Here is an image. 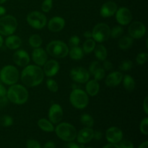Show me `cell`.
I'll use <instances>...</instances> for the list:
<instances>
[{
  "label": "cell",
  "instance_id": "f1b7e54d",
  "mask_svg": "<svg viewBox=\"0 0 148 148\" xmlns=\"http://www.w3.org/2000/svg\"><path fill=\"white\" fill-rule=\"evenodd\" d=\"M95 46L96 45H95V40L93 39L88 38L84 42L83 45H82V50H83L84 53H90L93 51Z\"/></svg>",
  "mask_w": 148,
  "mask_h": 148
},
{
  "label": "cell",
  "instance_id": "4dcf8cb0",
  "mask_svg": "<svg viewBox=\"0 0 148 148\" xmlns=\"http://www.w3.org/2000/svg\"><path fill=\"white\" fill-rule=\"evenodd\" d=\"M81 123L83 124L84 126H85L86 127H93L94 125V119L90 115L88 114H84L81 116L80 118Z\"/></svg>",
  "mask_w": 148,
  "mask_h": 148
},
{
  "label": "cell",
  "instance_id": "8fae6325",
  "mask_svg": "<svg viewBox=\"0 0 148 148\" xmlns=\"http://www.w3.org/2000/svg\"><path fill=\"white\" fill-rule=\"evenodd\" d=\"M128 33L130 37L134 39H140L145 36L146 33V27L143 23L139 21L134 22L130 25Z\"/></svg>",
  "mask_w": 148,
  "mask_h": 148
},
{
  "label": "cell",
  "instance_id": "83f0119b",
  "mask_svg": "<svg viewBox=\"0 0 148 148\" xmlns=\"http://www.w3.org/2000/svg\"><path fill=\"white\" fill-rule=\"evenodd\" d=\"M133 42V38L130 36H123L119 41V47L122 50H127L132 46Z\"/></svg>",
  "mask_w": 148,
  "mask_h": 148
},
{
  "label": "cell",
  "instance_id": "b9f144b4",
  "mask_svg": "<svg viewBox=\"0 0 148 148\" xmlns=\"http://www.w3.org/2000/svg\"><path fill=\"white\" fill-rule=\"evenodd\" d=\"M119 147L120 148H134V145L132 142L125 140L120 141V145Z\"/></svg>",
  "mask_w": 148,
  "mask_h": 148
},
{
  "label": "cell",
  "instance_id": "816d5d0a",
  "mask_svg": "<svg viewBox=\"0 0 148 148\" xmlns=\"http://www.w3.org/2000/svg\"><path fill=\"white\" fill-rule=\"evenodd\" d=\"M103 148H120V147H119V145H117L114 144V143H111V144L106 145L104 146Z\"/></svg>",
  "mask_w": 148,
  "mask_h": 148
},
{
  "label": "cell",
  "instance_id": "d6a6232c",
  "mask_svg": "<svg viewBox=\"0 0 148 148\" xmlns=\"http://www.w3.org/2000/svg\"><path fill=\"white\" fill-rule=\"evenodd\" d=\"M46 86L49 91L52 92H56L59 90V85L57 82L53 79H48L46 80Z\"/></svg>",
  "mask_w": 148,
  "mask_h": 148
},
{
  "label": "cell",
  "instance_id": "8d00e7d4",
  "mask_svg": "<svg viewBox=\"0 0 148 148\" xmlns=\"http://www.w3.org/2000/svg\"><path fill=\"white\" fill-rule=\"evenodd\" d=\"M133 66V63L130 60L123 61L119 65V69L122 71H129L132 69Z\"/></svg>",
  "mask_w": 148,
  "mask_h": 148
},
{
  "label": "cell",
  "instance_id": "db71d44e",
  "mask_svg": "<svg viewBox=\"0 0 148 148\" xmlns=\"http://www.w3.org/2000/svg\"><path fill=\"white\" fill-rule=\"evenodd\" d=\"M6 13V9L2 6H0V16H2L5 14Z\"/></svg>",
  "mask_w": 148,
  "mask_h": 148
},
{
  "label": "cell",
  "instance_id": "5bb4252c",
  "mask_svg": "<svg viewBox=\"0 0 148 148\" xmlns=\"http://www.w3.org/2000/svg\"><path fill=\"white\" fill-rule=\"evenodd\" d=\"M106 137L109 143L116 144L122 140L123 132L118 127H110L109 129L107 130L106 133Z\"/></svg>",
  "mask_w": 148,
  "mask_h": 148
},
{
  "label": "cell",
  "instance_id": "c3c4849f",
  "mask_svg": "<svg viewBox=\"0 0 148 148\" xmlns=\"http://www.w3.org/2000/svg\"><path fill=\"white\" fill-rule=\"evenodd\" d=\"M7 95V90L4 88V85L0 83V97L6 96Z\"/></svg>",
  "mask_w": 148,
  "mask_h": 148
},
{
  "label": "cell",
  "instance_id": "836d02e7",
  "mask_svg": "<svg viewBox=\"0 0 148 148\" xmlns=\"http://www.w3.org/2000/svg\"><path fill=\"white\" fill-rule=\"evenodd\" d=\"M0 124L4 127H11L13 124V119L8 115L4 116L0 119Z\"/></svg>",
  "mask_w": 148,
  "mask_h": 148
},
{
  "label": "cell",
  "instance_id": "bcb514c9",
  "mask_svg": "<svg viewBox=\"0 0 148 148\" xmlns=\"http://www.w3.org/2000/svg\"><path fill=\"white\" fill-rule=\"evenodd\" d=\"M143 107L145 114H147V115L148 114V98L147 97H145V98L144 102H143Z\"/></svg>",
  "mask_w": 148,
  "mask_h": 148
},
{
  "label": "cell",
  "instance_id": "f907efd6",
  "mask_svg": "<svg viewBox=\"0 0 148 148\" xmlns=\"http://www.w3.org/2000/svg\"><path fill=\"white\" fill-rule=\"evenodd\" d=\"M43 148H55V144L53 142H48L45 144Z\"/></svg>",
  "mask_w": 148,
  "mask_h": 148
},
{
  "label": "cell",
  "instance_id": "ffe728a7",
  "mask_svg": "<svg viewBox=\"0 0 148 148\" xmlns=\"http://www.w3.org/2000/svg\"><path fill=\"white\" fill-rule=\"evenodd\" d=\"M93 132L94 131L90 127H85V128L82 129L79 132L78 134H77V138L78 143L81 144H85L93 139Z\"/></svg>",
  "mask_w": 148,
  "mask_h": 148
},
{
  "label": "cell",
  "instance_id": "e0dca14e",
  "mask_svg": "<svg viewBox=\"0 0 148 148\" xmlns=\"http://www.w3.org/2000/svg\"><path fill=\"white\" fill-rule=\"evenodd\" d=\"M32 59L38 66H43L48 61V55L46 51L41 48H36L32 53Z\"/></svg>",
  "mask_w": 148,
  "mask_h": 148
},
{
  "label": "cell",
  "instance_id": "ba28073f",
  "mask_svg": "<svg viewBox=\"0 0 148 148\" xmlns=\"http://www.w3.org/2000/svg\"><path fill=\"white\" fill-rule=\"evenodd\" d=\"M111 29L106 23H98L93 27L92 31V38L95 41L103 43L106 41L110 38Z\"/></svg>",
  "mask_w": 148,
  "mask_h": 148
},
{
  "label": "cell",
  "instance_id": "7dc6e473",
  "mask_svg": "<svg viewBox=\"0 0 148 148\" xmlns=\"http://www.w3.org/2000/svg\"><path fill=\"white\" fill-rule=\"evenodd\" d=\"M102 133L99 131H95L93 132V139L96 140H100L102 138Z\"/></svg>",
  "mask_w": 148,
  "mask_h": 148
},
{
  "label": "cell",
  "instance_id": "60d3db41",
  "mask_svg": "<svg viewBox=\"0 0 148 148\" xmlns=\"http://www.w3.org/2000/svg\"><path fill=\"white\" fill-rule=\"evenodd\" d=\"M79 42H80V40H79V38L77 36H72L70 38L69 40V45L72 47H75V46H78Z\"/></svg>",
  "mask_w": 148,
  "mask_h": 148
},
{
  "label": "cell",
  "instance_id": "f35d334b",
  "mask_svg": "<svg viewBox=\"0 0 148 148\" xmlns=\"http://www.w3.org/2000/svg\"><path fill=\"white\" fill-rule=\"evenodd\" d=\"M148 57V54L147 53H139L137 56V58H136V61H137V63L138 64L143 65L147 62Z\"/></svg>",
  "mask_w": 148,
  "mask_h": 148
},
{
  "label": "cell",
  "instance_id": "277c9868",
  "mask_svg": "<svg viewBox=\"0 0 148 148\" xmlns=\"http://www.w3.org/2000/svg\"><path fill=\"white\" fill-rule=\"evenodd\" d=\"M56 134L62 140L72 142L77 137V130L75 127L69 123H61L56 127Z\"/></svg>",
  "mask_w": 148,
  "mask_h": 148
},
{
  "label": "cell",
  "instance_id": "8992f818",
  "mask_svg": "<svg viewBox=\"0 0 148 148\" xmlns=\"http://www.w3.org/2000/svg\"><path fill=\"white\" fill-rule=\"evenodd\" d=\"M0 79L1 82L6 85H14L18 81V70L12 65H7L4 66L0 72Z\"/></svg>",
  "mask_w": 148,
  "mask_h": 148
},
{
  "label": "cell",
  "instance_id": "74e56055",
  "mask_svg": "<svg viewBox=\"0 0 148 148\" xmlns=\"http://www.w3.org/2000/svg\"><path fill=\"white\" fill-rule=\"evenodd\" d=\"M140 132H141L143 134L147 135L148 134V118L147 117L145 118L144 119L141 121V123H140Z\"/></svg>",
  "mask_w": 148,
  "mask_h": 148
},
{
  "label": "cell",
  "instance_id": "44dd1931",
  "mask_svg": "<svg viewBox=\"0 0 148 148\" xmlns=\"http://www.w3.org/2000/svg\"><path fill=\"white\" fill-rule=\"evenodd\" d=\"M122 73L119 72H113L106 77V85L108 87H116L119 85L123 79Z\"/></svg>",
  "mask_w": 148,
  "mask_h": 148
},
{
  "label": "cell",
  "instance_id": "7bdbcfd3",
  "mask_svg": "<svg viewBox=\"0 0 148 148\" xmlns=\"http://www.w3.org/2000/svg\"><path fill=\"white\" fill-rule=\"evenodd\" d=\"M27 148H41L38 142L34 140H29L27 142Z\"/></svg>",
  "mask_w": 148,
  "mask_h": 148
},
{
  "label": "cell",
  "instance_id": "d590c367",
  "mask_svg": "<svg viewBox=\"0 0 148 148\" xmlns=\"http://www.w3.org/2000/svg\"><path fill=\"white\" fill-rule=\"evenodd\" d=\"M53 6V0H44L42 2L41 10L43 12H49Z\"/></svg>",
  "mask_w": 148,
  "mask_h": 148
},
{
  "label": "cell",
  "instance_id": "ee69618b",
  "mask_svg": "<svg viewBox=\"0 0 148 148\" xmlns=\"http://www.w3.org/2000/svg\"><path fill=\"white\" fill-rule=\"evenodd\" d=\"M103 69L105 70L109 71L113 69V64L110 61L105 60L103 61Z\"/></svg>",
  "mask_w": 148,
  "mask_h": 148
},
{
  "label": "cell",
  "instance_id": "ab89813d",
  "mask_svg": "<svg viewBox=\"0 0 148 148\" xmlns=\"http://www.w3.org/2000/svg\"><path fill=\"white\" fill-rule=\"evenodd\" d=\"M101 64H100L98 61H93V62L90 64V65L89 66L90 73H91L92 75V74H93L98 68L101 67Z\"/></svg>",
  "mask_w": 148,
  "mask_h": 148
},
{
  "label": "cell",
  "instance_id": "9c48e42d",
  "mask_svg": "<svg viewBox=\"0 0 148 148\" xmlns=\"http://www.w3.org/2000/svg\"><path fill=\"white\" fill-rule=\"evenodd\" d=\"M27 22L32 27L36 30H40L43 28L46 25L47 19L42 12L34 11L30 12L27 16Z\"/></svg>",
  "mask_w": 148,
  "mask_h": 148
},
{
  "label": "cell",
  "instance_id": "9f6ffc18",
  "mask_svg": "<svg viewBox=\"0 0 148 148\" xmlns=\"http://www.w3.org/2000/svg\"><path fill=\"white\" fill-rule=\"evenodd\" d=\"M3 42H4V40H3V38H2V37H1V36L0 35V48L2 46Z\"/></svg>",
  "mask_w": 148,
  "mask_h": 148
},
{
  "label": "cell",
  "instance_id": "cb8c5ba5",
  "mask_svg": "<svg viewBox=\"0 0 148 148\" xmlns=\"http://www.w3.org/2000/svg\"><path fill=\"white\" fill-rule=\"evenodd\" d=\"M94 53H95V56L97 59L99 61H105L107 58V49H106V47L103 45H98V46H95V49H94Z\"/></svg>",
  "mask_w": 148,
  "mask_h": 148
},
{
  "label": "cell",
  "instance_id": "7a4b0ae2",
  "mask_svg": "<svg viewBox=\"0 0 148 148\" xmlns=\"http://www.w3.org/2000/svg\"><path fill=\"white\" fill-rule=\"evenodd\" d=\"M28 92L24 86L19 84L12 85L7 91L9 101L16 105H23L28 99Z\"/></svg>",
  "mask_w": 148,
  "mask_h": 148
},
{
  "label": "cell",
  "instance_id": "30bf717a",
  "mask_svg": "<svg viewBox=\"0 0 148 148\" xmlns=\"http://www.w3.org/2000/svg\"><path fill=\"white\" fill-rule=\"evenodd\" d=\"M70 77L75 82L85 83L89 80L90 72L85 68L77 66L71 69Z\"/></svg>",
  "mask_w": 148,
  "mask_h": 148
},
{
  "label": "cell",
  "instance_id": "7402d4cb",
  "mask_svg": "<svg viewBox=\"0 0 148 148\" xmlns=\"http://www.w3.org/2000/svg\"><path fill=\"white\" fill-rule=\"evenodd\" d=\"M22 40L19 36L10 35L6 38L5 45L8 49L11 50H15L21 46Z\"/></svg>",
  "mask_w": 148,
  "mask_h": 148
},
{
  "label": "cell",
  "instance_id": "52a82bcc",
  "mask_svg": "<svg viewBox=\"0 0 148 148\" xmlns=\"http://www.w3.org/2000/svg\"><path fill=\"white\" fill-rule=\"evenodd\" d=\"M17 27V19L12 15H6L0 18V34L9 36L15 32Z\"/></svg>",
  "mask_w": 148,
  "mask_h": 148
},
{
  "label": "cell",
  "instance_id": "9a60e30c",
  "mask_svg": "<svg viewBox=\"0 0 148 148\" xmlns=\"http://www.w3.org/2000/svg\"><path fill=\"white\" fill-rule=\"evenodd\" d=\"M117 10H118V6L116 3L113 1H108L102 5L100 10V14L104 18L111 17L115 14Z\"/></svg>",
  "mask_w": 148,
  "mask_h": 148
},
{
  "label": "cell",
  "instance_id": "4316f807",
  "mask_svg": "<svg viewBox=\"0 0 148 148\" xmlns=\"http://www.w3.org/2000/svg\"><path fill=\"white\" fill-rule=\"evenodd\" d=\"M38 125L43 131L46 132H52L55 130L52 123L46 119H40V120H38Z\"/></svg>",
  "mask_w": 148,
  "mask_h": 148
},
{
  "label": "cell",
  "instance_id": "1f68e13d",
  "mask_svg": "<svg viewBox=\"0 0 148 148\" xmlns=\"http://www.w3.org/2000/svg\"><path fill=\"white\" fill-rule=\"evenodd\" d=\"M124 33V29L121 26L117 25L113 27L111 30V33H110V36L113 38H119L121 35Z\"/></svg>",
  "mask_w": 148,
  "mask_h": 148
},
{
  "label": "cell",
  "instance_id": "d6986e66",
  "mask_svg": "<svg viewBox=\"0 0 148 148\" xmlns=\"http://www.w3.org/2000/svg\"><path fill=\"white\" fill-rule=\"evenodd\" d=\"M65 26V20L62 17L56 16L51 19L48 23V28L50 31L57 33L61 31Z\"/></svg>",
  "mask_w": 148,
  "mask_h": 148
},
{
  "label": "cell",
  "instance_id": "680465c9",
  "mask_svg": "<svg viewBox=\"0 0 148 148\" xmlns=\"http://www.w3.org/2000/svg\"><path fill=\"white\" fill-rule=\"evenodd\" d=\"M87 148H92V147H87Z\"/></svg>",
  "mask_w": 148,
  "mask_h": 148
},
{
  "label": "cell",
  "instance_id": "e575fe53",
  "mask_svg": "<svg viewBox=\"0 0 148 148\" xmlns=\"http://www.w3.org/2000/svg\"><path fill=\"white\" fill-rule=\"evenodd\" d=\"M94 77V79L96 81H100L102 79H103L105 77V75H106V72H105V69L103 68H102L101 66L100 68H98L93 74H92Z\"/></svg>",
  "mask_w": 148,
  "mask_h": 148
},
{
  "label": "cell",
  "instance_id": "ac0fdd59",
  "mask_svg": "<svg viewBox=\"0 0 148 148\" xmlns=\"http://www.w3.org/2000/svg\"><path fill=\"white\" fill-rule=\"evenodd\" d=\"M59 70V64L56 60H49L43 65V73L47 77L55 76Z\"/></svg>",
  "mask_w": 148,
  "mask_h": 148
},
{
  "label": "cell",
  "instance_id": "f5cc1de1",
  "mask_svg": "<svg viewBox=\"0 0 148 148\" xmlns=\"http://www.w3.org/2000/svg\"><path fill=\"white\" fill-rule=\"evenodd\" d=\"M84 37H85L86 38H92V32L90 31H85L83 34Z\"/></svg>",
  "mask_w": 148,
  "mask_h": 148
},
{
  "label": "cell",
  "instance_id": "3957f363",
  "mask_svg": "<svg viewBox=\"0 0 148 148\" xmlns=\"http://www.w3.org/2000/svg\"><path fill=\"white\" fill-rule=\"evenodd\" d=\"M48 53L55 58L62 59L69 53V48L67 45L61 40H53L46 46Z\"/></svg>",
  "mask_w": 148,
  "mask_h": 148
},
{
  "label": "cell",
  "instance_id": "f6af8a7d",
  "mask_svg": "<svg viewBox=\"0 0 148 148\" xmlns=\"http://www.w3.org/2000/svg\"><path fill=\"white\" fill-rule=\"evenodd\" d=\"M8 103V98L6 96L0 97V107H4Z\"/></svg>",
  "mask_w": 148,
  "mask_h": 148
},
{
  "label": "cell",
  "instance_id": "603a6c76",
  "mask_svg": "<svg viewBox=\"0 0 148 148\" xmlns=\"http://www.w3.org/2000/svg\"><path fill=\"white\" fill-rule=\"evenodd\" d=\"M100 90V85L98 81L95 79L88 80L86 85V91L90 96H95L98 93Z\"/></svg>",
  "mask_w": 148,
  "mask_h": 148
},
{
  "label": "cell",
  "instance_id": "7c38bea8",
  "mask_svg": "<svg viewBox=\"0 0 148 148\" xmlns=\"http://www.w3.org/2000/svg\"><path fill=\"white\" fill-rule=\"evenodd\" d=\"M116 21L121 25H127L131 23L132 20V14L127 7H121L116 12Z\"/></svg>",
  "mask_w": 148,
  "mask_h": 148
},
{
  "label": "cell",
  "instance_id": "484cf974",
  "mask_svg": "<svg viewBox=\"0 0 148 148\" xmlns=\"http://www.w3.org/2000/svg\"><path fill=\"white\" fill-rule=\"evenodd\" d=\"M69 56L72 59L74 60H80L83 58L84 51L82 48L79 46H75V47L71 48L70 50H69Z\"/></svg>",
  "mask_w": 148,
  "mask_h": 148
},
{
  "label": "cell",
  "instance_id": "2e32d148",
  "mask_svg": "<svg viewBox=\"0 0 148 148\" xmlns=\"http://www.w3.org/2000/svg\"><path fill=\"white\" fill-rule=\"evenodd\" d=\"M13 62L19 66H26L30 62L29 54L25 50H18L13 54Z\"/></svg>",
  "mask_w": 148,
  "mask_h": 148
},
{
  "label": "cell",
  "instance_id": "d4e9b609",
  "mask_svg": "<svg viewBox=\"0 0 148 148\" xmlns=\"http://www.w3.org/2000/svg\"><path fill=\"white\" fill-rule=\"evenodd\" d=\"M122 80L123 85L126 90H127L128 92H132L135 88V81H134V78L130 75H127L123 77Z\"/></svg>",
  "mask_w": 148,
  "mask_h": 148
},
{
  "label": "cell",
  "instance_id": "f546056e",
  "mask_svg": "<svg viewBox=\"0 0 148 148\" xmlns=\"http://www.w3.org/2000/svg\"><path fill=\"white\" fill-rule=\"evenodd\" d=\"M42 43H43V40L39 35H32L29 38V44L30 45V46L35 48V49L40 47L42 45Z\"/></svg>",
  "mask_w": 148,
  "mask_h": 148
},
{
  "label": "cell",
  "instance_id": "5b68a950",
  "mask_svg": "<svg viewBox=\"0 0 148 148\" xmlns=\"http://www.w3.org/2000/svg\"><path fill=\"white\" fill-rule=\"evenodd\" d=\"M69 101L75 108L77 109H83L88 105L89 98L85 91L79 88H76L71 92Z\"/></svg>",
  "mask_w": 148,
  "mask_h": 148
},
{
  "label": "cell",
  "instance_id": "4fadbf2b",
  "mask_svg": "<svg viewBox=\"0 0 148 148\" xmlns=\"http://www.w3.org/2000/svg\"><path fill=\"white\" fill-rule=\"evenodd\" d=\"M63 118V110L60 105L54 103L50 107L49 111V119L53 124H58Z\"/></svg>",
  "mask_w": 148,
  "mask_h": 148
},
{
  "label": "cell",
  "instance_id": "11a10c76",
  "mask_svg": "<svg viewBox=\"0 0 148 148\" xmlns=\"http://www.w3.org/2000/svg\"><path fill=\"white\" fill-rule=\"evenodd\" d=\"M148 147V142L146 141L145 143H142L140 146H139L138 148H147Z\"/></svg>",
  "mask_w": 148,
  "mask_h": 148
},
{
  "label": "cell",
  "instance_id": "6da1fadb",
  "mask_svg": "<svg viewBox=\"0 0 148 148\" xmlns=\"http://www.w3.org/2000/svg\"><path fill=\"white\" fill-rule=\"evenodd\" d=\"M44 73L41 68L36 65L25 66L21 74L23 84L28 87H36L40 85L43 80Z\"/></svg>",
  "mask_w": 148,
  "mask_h": 148
},
{
  "label": "cell",
  "instance_id": "681fc988",
  "mask_svg": "<svg viewBox=\"0 0 148 148\" xmlns=\"http://www.w3.org/2000/svg\"><path fill=\"white\" fill-rule=\"evenodd\" d=\"M64 148H80V147H79V146H78L77 145L75 144V143H69V144H66Z\"/></svg>",
  "mask_w": 148,
  "mask_h": 148
},
{
  "label": "cell",
  "instance_id": "6f0895ef",
  "mask_svg": "<svg viewBox=\"0 0 148 148\" xmlns=\"http://www.w3.org/2000/svg\"><path fill=\"white\" fill-rule=\"evenodd\" d=\"M6 1H7V0H0V4H4V3L6 2Z\"/></svg>",
  "mask_w": 148,
  "mask_h": 148
}]
</instances>
